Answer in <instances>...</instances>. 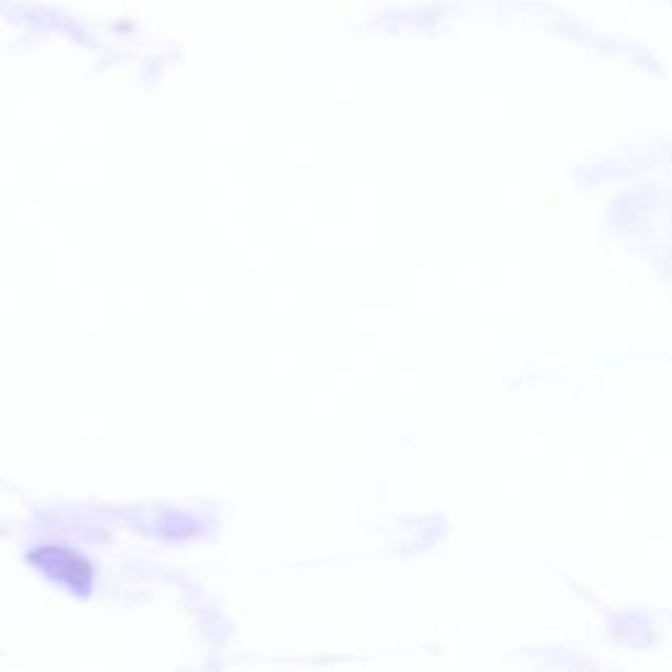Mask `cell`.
Here are the masks:
<instances>
[{
  "mask_svg": "<svg viewBox=\"0 0 672 672\" xmlns=\"http://www.w3.org/2000/svg\"><path fill=\"white\" fill-rule=\"evenodd\" d=\"M37 554L48 557V563H43V559H37V563H43L45 570H48L54 578L67 580V583L76 586V589H84V586H87V580L76 578V567H74V570H71V565L82 563V559L76 557V554H71L67 550H43V552H37Z\"/></svg>",
  "mask_w": 672,
  "mask_h": 672,
  "instance_id": "obj_1",
  "label": "cell"
}]
</instances>
